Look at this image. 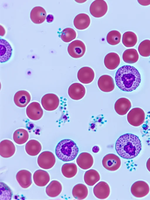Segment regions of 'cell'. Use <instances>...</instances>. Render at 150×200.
Returning a JSON list of instances; mask_svg holds the SVG:
<instances>
[{
    "label": "cell",
    "mask_w": 150,
    "mask_h": 200,
    "mask_svg": "<svg viewBox=\"0 0 150 200\" xmlns=\"http://www.w3.org/2000/svg\"><path fill=\"white\" fill-rule=\"evenodd\" d=\"M115 79L117 86L121 90L130 92L135 90L141 81V76L134 67L125 65L117 71Z\"/></svg>",
    "instance_id": "1"
},
{
    "label": "cell",
    "mask_w": 150,
    "mask_h": 200,
    "mask_svg": "<svg viewBox=\"0 0 150 200\" xmlns=\"http://www.w3.org/2000/svg\"><path fill=\"white\" fill-rule=\"evenodd\" d=\"M115 149L117 154L127 159L137 156L142 149L141 141L137 136L127 133L121 136L117 140Z\"/></svg>",
    "instance_id": "2"
},
{
    "label": "cell",
    "mask_w": 150,
    "mask_h": 200,
    "mask_svg": "<svg viewBox=\"0 0 150 200\" xmlns=\"http://www.w3.org/2000/svg\"><path fill=\"white\" fill-rule=\"evenodd\" d=\"M79 151V148L75 142L68 139H63L59 141L55 150V154L58 158L65 162L74 160Z\"/></svg>",
    "instance_id": "3"
},
{
    "label": "cell",
    "mask_w": 150,
    "mask_h": 200,
    "mask_svg": "<svg viewBox=\"0 0 150 200\" xmlns=\"http://www.w3.org/2000/svg\"><path fill=\"white\" fill-rule=\"evenodd\" d=\"M127 119L128 123L132 126L134 127L139 126L145 121V112L141 108H133L127 114Z\"/></svg>",
    "instance_id": "4"
},
{
    "label": "cell",
    "mask_w": 150,
    "mask_h": 200,
    "mask_svg": "<svg viewBox=\"0 0 150 200\" xmlns=\"http://www.w3.org/2000/svg\"><path fill=\"white\" fill-rule=\"evenodd\" d=\"M55 162V158L53 154L48 151L42 152L38 158V166L44 169H48L52 168Z\"/></svg>",
    "instance_id": "5"
},
{
    "label": "cell",
    "mask_w": 150,
    "mask_h": 200,
    "mask_svg": "<svg viewBox=\"0 0 150 200\" xmlns=\"http://www.w3.org/2000/svg\"><path fill=\"white\" fill-rule=\"evenodd\" d=\"M86 50L85 45L82 41L75 40L69 45L67 51L69 54L74 58L82 57L84 54Z\"/></svg>",
    "instance_id": "6"
},
{
    "label": "cell",
    "mask_w": 150,
    "mask_h": 200,
    "mask_svg": "<svg viewBox=\"0 0 150 200\" xmlns=\"http://www.w3.org/2000/svg\"><path fill=\"white\" fill-rule=\"evenodd\" d=\"M41 103L45 110L51 111L55 110L58 108L59 104V100L56 95L53 93H48L42 96Z\"/></svg>",
    "instance_id": "7"
},
{
    "label": "cell",
    "mask_w": 150,
    "mask_h": 200,
    "mask_svg": "<svg viewBox=\"0 0 150 200\" xmlns=\"http://www.w3.org/2000/svg\"><path fill=\"white\" fill-rule=\"evenodd\" d=\"M131 191L134 197L141 198L147 195L150 191V187L148 184L143 181L135 182L132 185Z\"/></svg>",
    "instance_id": "8"
},
{
    "label": "cell",
    "mask_w": 150,
    "mask_h": 200,
    "mask_svg": "<svg viewBox=\"0 0 150 200\" xmlns=\"http://www.w3.org/2000/svg\"><path fill=\"white\" fill-rule=\"evenodd\" d=\"M103 166L106 169L111 171L118 169L121 165V161L119 157L113 154L106 155L102 161Z\"/></svg>",
    "instance_id": "9"
},
{
    "label": "cell",
    "mask_w": 150,
    "mask_h": 200,
    "mask_svg": "<svg viewBox=\"0 0 150 200\" xmlns=\"http://www.w3.org/2000/svg\"><path fill=\"white\" fill-rule=\"evenodd\" d=\"M108 9V5L105 1L96 0L91 4L89 11L92 16L96 18H100L106 14Z\"/></svg>",
    "instance_id": "10"
},
{
    "label": "cell",
    "mask_w": 150,
    "mask_h": 200,
    "mask_svg": "<svg viewBox=\"0 0 150 200\" xmlns=\"http://www.w3.org/2000/svg\"><path fill=\"white\" fill-rule=\"evenodd\" d=\"M26 114L30 119L36 121L40 119L43 116V111L40 104L37 102L30 103L27 107Z\"/></svg>",
    "instance_id": "11"
},
{
    "label": "cell",
    "mask_w": 150,
    "mask_h": 200,
    "mask_svg": "<svg viewBox=\"0 0 150 200\" xmlns=\"http://www.w3.org/2000/svg\"><path fill=\"white\" fill-rule=\"evenodd\" d=\"M86 89L82 84L75 83L71 84L68 89V94L72 99L75 100L81 99L85 95Z\"/></svg>",
    "instance_id": "12"
},
{
    "label": "cell",
    "mask_w": 150,
    "mask_h": 200,
    "mask_svg": "<svg viewBox=\"0 0 150 200\" xmlns=\"http://www.w3.org/2000/svg\"><path fill=\"white\" fill-rule=\"evenodd\" d=\"M95 75L94 72L91 68L85 66L79 69L77 73V77L81 83L88 84L93 81L94 79Z\"/></svg>",
    "instance_id": "13"
},
{
    "label": "cell",
    "mask_w": 150,
    "mask_h": 200,
    "mask_svg": "<svg viewBox=\"0 0 150 200\" xmlns=\"http://www.w3.org/2000/svg\"><path fill=\"white\" fill-rule=\"evenodd\" d=\"M98 85L99 89L105 92L112 91L115 87L113 78L108 75H103L100 76L98 79Z\"/></svg>",
    "instance_id": "14"
},
{
    "label": "cell",
    "mask_w": 150,
    "mask_h": 200,
    "mask_svg": "<svg viewBox=\"0 0 150 200\" xmlns=\"http://www.w3.org/2000/svg\"><path fill=\"white\" fill-rule=\"evenodd\" d=\"M93 192L94 195L98 199H105L107 198L110 194V188L107 183L101 181L94 187Z\"/></svg>",
    "instance_id": "15"
},
{
    "label": "cell",
    "mask_w": 150,
    "mask_h": 200,
    "mask_svg": "<svg viewBox=\"0 0 150 200\" xmlns=\"http://www.w3.org/2000/svg\"><path fill=\"white\" fill-rule=\"evenodd\" d=\"M15 146L13 143L8 139L1 141L0 144V154L4 158L11 157L14 154Z\"/></svg>",
    "instance_id": "16"
},
{
    "label": "cell",
    "mask_w": 150,
    "mask_h": 200,
    "mask_svg": "<svg viewBox=\"0 0 150 200\" xmlns=\"http://www.w3.org/2000/svg\"><path fill=\"white\" fill-rule=\"evenodd\" d=\"M13 49L9 43L6 40L0 39V61L4 63L8 61L11 58Z\"/></svg>",
    "instance_id": "17"
},
{
    "label": "cell",
    "mask_w": 150,
    "mask_h": 200,
    "mask_svg": "<svg viewBox=\"0 0 150 200\" xmlns=\"http://www.w3.org/2000/svg\"><path fill=\"white\" fill-rule=\"evenodd\" d=\"M30 93L25 90H20L15 94L13 100L15 104L18 107L23 108L26 106L31 100Z\"/></svg>",
    "instance_id": "18"
},
{
    "label": "cell",
    "mask_w": 150,
    "mask_h": 200,
    "mask_svg": "<svg viewBox=\"0 0 150 200\" xmlns=\"http://www.w3.org/2000/svg\"><path fill=\"white\" fill-rule=\"evenodd\" d=\"M16 177L18 184L23 188H28L32 183V174L28 170H20L17 173Z\"/></svg>",
    "instance_id": "19"
},
{
    "label": "cell",
    "mask_w": 150,
    "mask_h": 200,
    "mask_svg": "<svg viewBox=\"0 0 150 200\" xmlns=\"http://www.w3.org/2000/svg\"><path fill=\"white\" fill-rule=\"evenodd\" d=\"M132 106L130 101L125 98H121L117 99L114 105L116 112L120 115H125Z\"/></svg>",
    "instance_id": "20"
},
{
    "label": "cell",
    "mask_w": 150,
    "mask_h": 200,
    "mask_svg": "<svg viewBox=\"0 0 150 200\" xmlns=\"http://www.w3.org/2000/svg\"><path fill=\"white\" fill-rule=\"evenodd\" d=\"M46 16V13L45 10L40 6L34 7L31 10L30 14L32 21L37 24H40L44 22Z\"/></svg>",
    "instance_id": "21"
},
{
    "label": "cell",
    "mask_w": 150,
    "mask_h": 200,
    "mask_svg": "<svg viewBox=\"0 0 150 200\" xmlns=\"http://www.w3.org/2000/svg\"><path fill=\"white\" fill-rule=\"evenodd\" d=\"M76 163L81 169H87L92 166L93 159L92 156L89 153L86 152L80 154L76 160Z\"/></svg>",
    "instance_id": "22"
},
{
    "label": "cell",
    "mask_w": 150,
    "mask_h": 200,
    "mask_svg": "<svg viewBox=\"0 0 150 200\" xmlns=\"http://www.w3.org/2000/svg\"><path fill=\"white\" fill-rule=\"evenodd\" d=\"M120 58L119 55L115 52L107 54L104 59V64L106 67L110 70L116 69L120 63Z\"/></svg>",
    "instance_id": "23"
},
{
    "label": "cell",
    "mask_w": 150,
    "mask_h": 200,
    "mask_svg": "<svg viewBox=\"0 0 150 200\" xmlns=\"http://www.w3.org/2000/svg\"><path fill=\"white\" fill-rule=\"evenodd\" d=\"M33 181L35 184L39 186H44L49 181L50 176L46 171L41 169L36 170L33 175Z\"/></svg>",
    "instance_id": "24"
},
{
    "label": "cell",
    "mask_w": 150,
    "mask_h": 200,
    "mask_svg": "<svg viewBox=\"0 0 150 200\" xmlns=\"http://www.w3.org/2000/svg\"><path fill=\"white\" fill-rule=\"evenodd\" d=\"M90 19L89 16L84 13L80 14L77 15L74 20L75 27L79 30L87 29L90 24Z\"/></svg>",
    "instance_id": "25"
},
{
    "label": "cell",
    "mask_w": 150,
    "mask_h": 200,
    "mask_svg": "<svg viewBox=\"0 0 150 200\" xmlns=\"http://www.w3.org/2000/svg\"><path fill=\"white\" fill-rule=\"evenodd\" d=\"M42 147L40 143L35 139L30 140L26 144L25 150L29 155L34 156L37 155L41 151Z\"/></svg>",
    "instance_id": "26"
},
{
    "label": "cell",
    "mask_w": 150,
    "mask_h": 200,
    "mask_svg": "<svg viewBox=\"0 0 150 200\" xmlns=\"http://www.w3.org/2000/svg\"><path fill=\"white\" fill-rule=\"evenodd\" d=\"M62 186L59 182L57 180L52 181L46 188L47 194L51 197L58 196L61 193Z\"/></svg>",
    "instance_id": "27"
},
{
    "label": "cell",
    "mask_w": 150,
    "mask_h": 200,
    "mask_svg": "<svg viewBox=\"0 0 150 200\" xmlns=\"http://www.w3.org/2000/svg\"><path fill=\"white\" fill-rule=\"evenodd\" d=\"M88 194V191L87 186L82 184H79L75 185L72 190V194L74 197L78 200L85 199Z\"/></svg>",
    "instance_id": "28"
},
{
    "label": "cell",
    "mask_w": 150,
    "mask_h": 200,
    "mask_svg": "<svg viewBox=\"0 0 150 200\" xmlns=\"http://www.w3.org/2000/svg\"><path fill=\"white\" fill-rule=\"evenodd\" d=\"M98 172L93 169L86 171L84 175V180L86 184L89 186H93L100 179Z\"/></svg>",
    "instance_id": "29"
},
{
    "label": "cell",
    "mask_w": 150,
    "mask_h": 200,
    "mask_svg": "<svg viewBox=\"0 0 150 200\" xmlns=\"http://www.w3.org/2000/svg\"><path fill=\"white\" fill-rule=\"evenodd\" d=\"M29 135L28 131L23 129L16 130L13 134V139L14 142L19 145L25 143L28 139Z\"/></svg>",
    "instance_id": "30"
},
{
    "label": "cell",
    "mask_w": 150,
    "mask_h": 200,
    "mask_svg": "<svg viewBox=\"0 0 150 200\" xmlns=\"http://www.w3.org/2000/svg\"><path fill=\"white\" fill-rule=\"evenodd\" d=\"M123 61L128 64H133L138 60L139 56L137 51L135 49H130L126 50L122 56Z\"/></svg>",
    "instance_id": "31"
},
{
    "label": "cell",
    "mask_w": 150,
    "mask_h": 200,
    "mask_svg": "<svg viewBox=\"0 0 150 200\" xmlns=\"http://www.w3.org/2000/svg\"><path fill=\"white\" fill-rule=\"evenodd\" d=\"M137 41V36L134 32L128 31L123 35L122 42L123 44L127 47H130L134 46Z\"/></svg>",
    "instance_id": "32"
},
{
    "label": "cell",
    "mask_w": 150,
    "mask_h": 200,
    "mask_svg": "<svg viewBox=\"0 0 150 200\" xmlns=\"http://www.w3.org/2000/svg\"><path fill=\"white\" fill-rule=\"evenodd\" d=\"M61 171L64 177L70 178L73 177L76 174L77 168L74 163H65L62 165Z\"/></svg>",
    "instance_id": "33"
},
{
    "label": "cell",
    "mask_w": 150,
    "mask_h": 200,
    "mask_svg": "<svg viewBox=\"0 0 150 200\" xmlns=\"http://www.w3.org/2000/svg\"><path fill=\"white\" fill-rule=\"evenodd\" d=\"M141 132L143 136L146 138V141L150 145V111H148L145 121L142 126Z\"/></svg>",
    "instance_id": "34"
},
{
    "label": "cell",
    "mask_w": 150,
    "mask_h": 200,
    "mask_svg": "<svg viewBox=\"0 0 150 200\" xmlns=\"http://www.w3.org/2000/svg\"><path fill=\"white\" fill-rule=\"evenodd\" d=\"M76 36V33L74 29L71 28H67L62 31L60 37L63 41L69 42L74 39Z\"/></svg>",
    "instance_id": "35"
},
{
    "label": "cell",
    "mask_w": 150,
    "mask_h": 200,
    "mask_svg": "<svg viewBox=\"0 0 150 200\" xmlns=\"http://www.w3.org/2000/svg\"><path fill=\"white\" fill-rule=\"evenodd\" d=\"M121 36V33L119 31L117 30L111 31L107 34V41L111 45H116L120 42Z\"/></svg>",
    "instance_id": "36"
},
{
    "label": "cell",
    "mask_w": 150,
    "mask_h": 200,
    "mask_svg": "<svg viewBox=\"0 0 150 200\" xmlns=\"http://www.w3.org/2000/svg\"><path fill=\"white\" fill-rule=\"evenodd\" d=\"M138 50L142 56L147 57L150 56V40H145L140 43Z\"/></svg>",
    "instance_id": "37"
},
{
    "label": "cell",
    "mask_w": 150,
    "mask_h": 200,
    "mask_svg": "<svg viewBox=\"0 0 150 200\" xmlns=\"http://www.w3.org/2000/svg\"><path fill=\"white\" fill-rule=\"evenodd\" d=\"M12 193L10 188L3 182H0V200H11Z\"/></svg>",
    "instance_id": "38"
},
{
    "label": "cell",
    "mask_w": 150,
    "mask_h": 200,
    "mask_svg": "<svg viewBox=\"0 0 150 200\" xmlns=\"http://www.w3.org/2000/svg\"><path fill=\"white\" fill-rule=\"evenodd\" d=\"M138 1L143 6H146L150 4V0H138Z\"/></svg>",
    "instance_id": "39"
},
{
    "label": "cell",
    "mask_w": 150,
    "mask_h": 200,
    "mask_svg": "<svg viewBox=\"0 0 150 200\" xmlns=\"http://www.w3.org/2000/svg\"><path fill=\"white\" fill-rule=\"evenodd\" d=\"M54 17L53 15L49 14H48L46 18L47 21L48 23H51L54 20Z\"/></svg>",
    "instance_id": "40"
},
{
    "label": "cell",
    "mask_w": 150,
    "mask_h": 200,
    "mask_svg": "<svg viewBox=\"0 0 150 200\" xmlns=\"http://www.w3.org/2000/svg\"><path fill=\"white\" fill-rule=\"evenodd\" d=\"M99 147L97 146H94L92 149L93 152L94 153L98 152L99 151Z\"/></svg>",
    "instance_id": "41"
},
{
    "label": "cell",
    "mask_w": 150,
    "mask_h": 200,
    "mask_svg": "<svg viewBox=\"0 0 150 200\" xmlns=\"http://www.w3.org/2000/svg\"><path fill=\"white\" fill-rule=\"evenodd\" d=\"M146 167L148 171L150 172V157L147 160L146 163Z\"/></svg>",
    "instance_id": "42"
}]
</instances>
